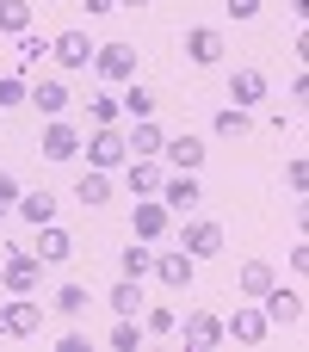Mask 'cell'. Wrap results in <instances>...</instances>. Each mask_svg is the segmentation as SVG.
<instances>
[{"mask_svg":"<svg viewBox=\"0 0 309 352\" xmlns=\"http://www.w3.org/2000/svg\"><path fill=\"white\" fill-rule=\"evenodd\" d=\"M87 111H93V124H118V118H124V105H118L111 93H93V99H87Z\"/></svg>","mask_w":309,"mask_h":352,"instance_id":"33","label":"cell"},{"mask_svg":"<svg viewBox=\"0 0 309 352\" xmlns=\"http://www.w3.org/2000/svg\"><path fill=\"white\" fill-rule=\"evenodd\" d=\"M37 155H43V161H74V155H81V130H74V124H62V118H50V130H43Z\"/></svg>","mask_w":309,"mask_h":352,"instance_id":"10","label":"cell"},{"mask_svg":"<svg viewBox=\"0 0 309 352\" xmlns=\"http://www.w3.org/2000/svg\"><path fill=\"white\" fill-rule=\"evenodd\" d=\"M31 19H37V6H31V0H0V31H6V37L31 31Z\"/></svg>","mask_w":309,"mask_h":352,"instance_id":"25","label":"cell"},{"mask_svg":"<svg viewBox=\"0 0 309 352\" xmlns=\"http://www.w3.org/2000/svg\"><path fill=\"white\" fill-rule=\"evenodd\" d=\"M12 210H19L31 229H43V223H56V192H43V186H37V192H19Z\"/></svg>","mask_w":309,"mask_h":352,"instance_id":"20","label":"cell"},{"mask_svg":"<svg viewBox=\"0 0 309 352\" xmlns=\"http://www.w3.org/2000/svg\"><path fill=\"white\" fill-rule=\"evenodd\" d=\"M167 223H173V210H167L161 198H136V204H130V229H136V241L167 235Z\"/></svg>","mask_w":309,"mask_h":352,"instance_id":"8","label":"cell"},{"mask_svg":"<svg viewBox=\"0 0 309 352\" xmlns=\"http://www.w3.org/2000/svg\"><path fill=\"white\" fill-rule=\"evenodd\" d=\"M266 99V74L260 68H235V80H229V105H260Z\"/></svg>","mask_w":309,"mask_h":352,"instance_id":"21","label":"cell"},{"mask_svg":"<svg viewBox=\"0 0 309 352\" xmlns=\"http://www.w3.org/2000/svg\"><path fill=\"white\" fill-rule=\"evenodd\" d=\"M186 56H192L198 68L223 62V31H217V25H192V31H186Z\"/></svg>","mask_w":309,"mask_h":352,"instance_id":"13","label":"cell"},{"mask_svg":"<svg viewBox=\"0 0 309 352\" xmlns=\"http://www.w3.org/2000/svg\"><path fill=\"white\" fill-rule=\"evenodd\" d=\"M74 198H81V204H111V179H105L99 167H87V173L74 179Z\"/></svg>","mask_w":309,"mask_h":352,"instance_id":"23","label":"cell"},{"mask_svg":"<svg viewBox=\"0 0 309 352\" xmlns=\"http://www.w3.org/2000/svg\"><path fill=\"white\" fill-rule=\"evenodd\" d=\"M161 179H167V173H161V161H155V155H149V161H130V173H124L130 198H155V192H161Z\"/></svg>","mask_w":309,"mask_h":352,"instance_id":"19","label":"cell"},{"mask_svg":"<svg viewBox=\"0 0 309 352\" xmlns=\"http://www.w3.org/2000/svg\"><path fill=\"white\" fill-rule=\"evenodd\" d=\"M149 272H155L167 291H192V278H198V260L180 248V254H155V266H149Z\"/></svg>","mask_w":309,"mask_h":352,"instance_id":"9","label":"cell"},{"mask_svg":"<svg viewBox=\"0 0 309 352\" xmlns=\"http://www.w3.org/2000/svg\"><path fill=\"white\" fill-rule=\"evenodd\" d=\"M111 346H118V352H136V346H142V328H136V316H118V328H111Z\"/></svg>","mask_w":309,"mask_h":352,"instance_id":"32","label":"cell"},{"mask_svg":"<svg viewBox=\"0 0 309 352\" xmlns=\"http://www.w3.org/2000/svg\"><path fill=\"white\" fill-rule=\"evenodd\" d=\"M273 334V322H266V309H254V303H235L229 316H223V340H242V346H260Z\"/></svg>","mask_w":309,"mask_h":352,"instance_id":"6","label":"cell"},{"mask_svg":"<svg viewBox=\"0 0 309 352\" xmlns=\"http://www.w3.org/2000/svg\"><path fill=\"white\" fill-rule=\"evenodd\" d=\"M50 62H56L62 74L93 68V37H87V31H56V37H50Z\"/></svg>","mask_w":309,"mask_h":352,"instance_id":"3","label":"cell"},{"mask_svg":"<svg viewBox=\"0 0 309 352\" xmlns=\"http://www.w3.org/2000/svg\"><path fill=\"white\" fill-rule=\"evenodd\" d=\"M248 130H254V111H248V105H223V111H217V136L235 142V136H248Z\"/></svg>","mask_w":309,"mask_h":352,"instance_id":"26","label":"cell"},{"mask_svg":"<svg viewBox=\"0 0 309 352\" xmlns=\"http://www.w3.org/2000/svg\"><path fill=\"white\" fill-rule=\"evenodd\" d=\"M37 260H43V266L74 260V235H68V229H56V223H43V229H37Z\"/></svg>","mask_w":309,"mask_h":352,"instance_id":"18","label":"cell"},{"mask_svg":"<svg viewBox=\"0 0 309 352\" xmlns=\"http://www.w3.org/2000/svg\"><path fill=\"white\" fill-rule=\"evenodd\" d=\"M285 179H291V192H303V186H309V161H303V155L285 161Z\"/></svg>","mask_w":309,"mask_h":352,"instance_id":"35","label":"cell"},{"mask_svg":"<svg viewBox=\"0 0 309 352\" xmlns=\"http://www.w3.org/2000/svg\"><path fill=\"white\" fill-rule=\"evenodd\" d=\"M105 303H111V309H118V316H136V309H142V303H149V297H142V278H118V285H111V297H105Z\"/></svg>","mask_w":309,"mask_h":352,"instance_id":"24","label":"cell"},{"mask_svg":"<svg viewBox=\"0 0 309 352\" xmlns=\"http://www.w3.org/2000/svg\"><path fill=\"white\" fill-rule=\"evenodd\" d=\"M118 6H149V0H118Z\"/></svg>","mask_w":309,"mask_h":352,"instance_id":"40","label":"cell"},{"mask_svg":"<svg viewBox=\"0 0 309 352\" xmlns=\"http://www.w3.org/2000/svg\"><path fill=\"white\" fill-rule=\"evenodd\" d=\"M93 68L105 80H136V50L130 43H93Z\"/></svg>","mask_w":309,"mask_h":352,"instance_id":"7","label":"cell"},{"mask_svg":"<svg viewBox=\"0 0 309 352\" xmlns=\"http://www.w3.org/2000/svg\"><path fill=\"white\" fill-rule=\"evenodd\" d=\"M260 309H266L273 328H297V322H303V291H291V285L273 278V285L260 291Z\"/></svg>","mask_w":309,"mask_h":352,"instance_id":"4","label":"cell"},{"mask_svg":"<svg viewBox=\"0 0 309 352\" xmlns=\"http://www.w3.org/2000/svg\"><path fill=\"white\" fill-rule=\"evenodd\" d=\"M186 254H192V260H211V254H223V223H211V217L186 223Z\"/></svg>","mask_w":309,"mask_h":352,"instance_id":"14","label":"cell"},{"mask_svg":"<svg viewBox=\"0 0 309 352\" xmlns=\"http://www.w3.org/2000/svg\"><path fill=\"white\" fill-rule=\"evenodd\" d=\"M0 254H6V260H0V285H6L12 297H31L37 278H43V260L25 254V248H0Z\"/></svg>","mask_w":309,"mask_h":352,"instance_id":"1","label":"cell"},{"mask_svg":"<svg viewBox=\"0 0 309 352\" xmlns=\"http://www.w3.org/2000/svg\"><path fill=\"white\" fill-rule=\"evenodd\" d=\"M291 12H309V0H291Z\"/></svg>","mask_w":309,"mask_h":352,"instance_id":"39","label":"cell"},{"mask_svg":"<svg viewBox=\"0 0 309 352\" xmlns=\"http://www.w3.org/2000/svg\"><path fill=\"white\" fill-rule=\"evenodd\" d=\"M87 303H93V297H87V285H62V291H56V309H62L68 322H74V316H87Z\"/></svg>","mask_w":309,"mask_h":352,"instance_id":"30","label":"cell"},{"mask_svg":"<svg viewBox=\"0 0 309 352\" xmlns=\"http://www.w3.org/2000/svg\"><path fill=\"white\" fill-rule=\"evenodd\" d=\"M161 142H167V130H161L155 118H136V130L124 136V148H130V161H149V155H161Z\"/></svg>","mask_w":309,"mask_h":352,"instance_id":"16","label":"cell"},{"mask_svg":"<svg viewBox=\"0 0 309 352\" xmlns=\"http://www.w3.org/2000/svg\"><path fill=\"white\" fill-rule=\"evenodd\" d=\"M12 43H19V74H31V68L50 56V37H43V31H19Z\"/></svg>","mask_w":309,"mask_h":352,"instance_id":"22","label":"cell"},{"mask_svg":"<svg viewBox=\"0 0 309 352\" xmlns=\"http://www.w3.org/2000/svg\"><path fill=\"white\" fill-rule=\"evenodd\" d=\"M260 12V0H229V19H254Z\"/></svg>","mask_w":309,"mask_h":352,"instance_id":"37","label":"cell"},{"mask_svg":"<svg viewBox=\"0 0 309 352\" xmlns=\"http://www.w3.org/2000/svg\"><path fill=\"white\" fill-rule=\"evenodd\" d=\"M149 266H155V254H149L142 241H130V248L118 254V278H149Z\"/></svg>","mask_w":309,"mask_h":352,"instance_id":"27","label":"cell"},{"mask_svg":"<svg viewBox=\"0 0 309 352\" xmlns=\"http://www.w3.org/2000/svg\"><path fill=\"white\" fill-rule=\"evenodd\" d=\"M173 328H180V316H173L167 303H149V309H142V334H173Z\"/></svg>","mask_w":309,"mask_h":352,"instance_id":"31","label":"cell"},{"mask_svg":"<svg viewBox=\"0 0 309 352\" xmlns=\"http://www.w3.org/2000/svg\"><path fill=\"white\" fill-rule=\"evenodd\" d=\"M37 328H43V303H37V291H31V297H12V303L0 309V334H6V340H31Z\"/></svg>","mask_w":309,"mask_h":352,"instance_id":"5","label":"cell"},{"mask_svg":"<svg viewBox=\"0 0 309 352\" xmlns=\"http://www.w3.org/2000/svg\"><path fill=\"white\" fill-rule=\"evenodd\" d=\"M12 204H19V179H12V173H0V217H6Z\"/></svg>","mask_w":309,"mask_h":352,"instance_id":"36","label":"cell"},{"mask_svg":"<svg viewBox=\"0 0 309 352\" xmlns=\"http://www.w3.org/2000/svg\"><path fill=\"white\" fill-rule=\"evenodd\" d=\"M161 161H167L173 173H198V167H204V136H167V142H161Z\"/></svg>","mask_w":309,"mask_h":352,"instance_id":"11","label":"cell"},{"mask_svg":"<svg viewBox=\"0 0 309 352\" xmlns=\"http://www.w3.org/2000/svg\"><path fill=\"white\" fill-rule=\"evenodd\" d=\"M25 105H37L43 118H62V111H68V80H62V74L31 80V99H25Z\"/></svg>","mask_w":309,"mask_h":352,"instance_id":"12","label":"cell"},{"mask_svg":"<svg viewBox=\"0 0 309 352\" xmlns=\"http://www.w3.org/2000/svg\"><path fill=\"white\" fill-rule=\"evenodd\" d=\"M87 12H118V0H81Z\"/></svg>","mask_w":309,"mask_h":352,"instance_id":"38","label":"cell"},{"mask_svg":"<svg viewBox=\"0 0 309 352\" xmlns=\"http://www.w3.org/2000/svg\"><path fill=\"white\" fill-rule=\"evenodd\" d=\"M273 278H279V272H273L266 260H248V266H242V297H260Z\"/></svg>","mask_w":309,"mask_h":352,"instance_id":"29","label":"cell"},{"mask_svg":"<svg viewBox=\"0 0 309 352\" xmlns=\"http://www.w3.org/2000/svg\"><path fill=\"white\" fill-rule=\"evenodd\" d=\"M118 105H124V111H130V118H155V111H161V99H155V93H149V87H136V80H130V93H124V99H118Z\"/></svg>","mask_w":309,"mask_h":352,"instance_id":"28","label":"cell"},{"mask_svg":"<svg viewBox=\"0 0 309 352\" xmlns=\"http://www.w3.org/2000/svg\"><path fill=\"white\" fill-rule=\"evenodd\" d=\"M81 148H87V167H99V173H111V167H124V161H130V148H124V130H118V124H99Z\"/></svg>","mask_w":309,"mask_h":352,"instance_id":"2","label":"cell"},{"mask_svg":"<svg viewBox=\"0 0 309 352\" xmlns=\"http://www.w3.org/2000/svg\"><path fill=\"white\" fill-rule=\"evenodd\" d=\"M155 198H161L167 210H192V204H198V173H167Z\"/></svg>","mask_w":309,"mask_h":352,"instance_id":"17","label":"cell"},{"mask_svg":"<svg viewBox=\"0 0 309 352\" xmlns=\"http://www.w3.org/2000/svg\"><path fill=\"white\" fill-rule=\"evenodd\" d=\"M186 346H198V352L223 346V316H211V309H192V316H186Z\"/></svg>","mask_w":309,"mask_h":352,"instance_id":"15","label":"cell"},{"mask_svg":"<svg viewBox=\"0 0 309 352\" xmlns=\"http://www.w3.org/2000/svg\"><path fill=\"white\" fill-rule=\"evenodd\" d=\"M31 99V80L25 74H0V105H25Z\"/></svg>","mask_w":309,"mask_h":352,"instance_id":"34","label":"cell"}]
</instances>
